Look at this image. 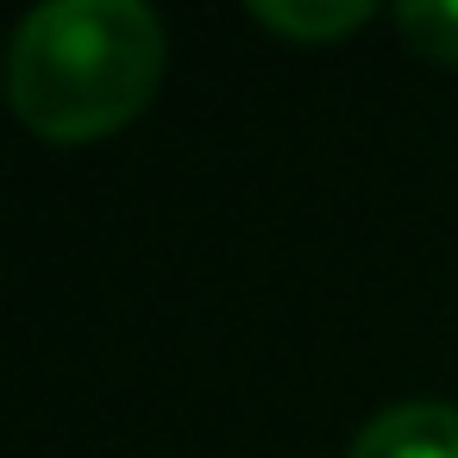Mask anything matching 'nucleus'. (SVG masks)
<instances>
[{"mask_svg": "<svg viewBox=\"0 0 458 458\" xmlns=\"http://www.w3.org/2000/svg\"><path fill=\"white\" fill-rule=\"evenodd\" d=\"M164 82V20L145 0H51L7 45V101L51 139L82 145L132 126Z\"/></svg>", "mask_w": 458, "mask_h": 458, "instance_id": "1", "label": "nucleus"}, {"mask_svg": "<svg viewBox=\"0 0 458 458\" xmlns=\"http://www.w3.org/2000/svg\"><path fill=\"white\" fill-rule=\"evenodd\" d=\"M345 458H458V408L433 395L395 402L352 439Z\"/></svg>", "mask_w": 458, "mask_h": 458, "instance_id": "2", "label": "nucleus"}, {"mask_svg": "<svg viewBox=\"0 0 458 458\" xmlns=\"http://www.w3.org/2000/svg\"><path fill=\"white\" fill-rule=\"evenodd\" d=\"M251 20L295 38V45H333L377 20L370 0H251Z\"/></svg>", "mask_w": 458, "mask_h": 458, "instance_id": "3", "label": "nucleus"}, {"mask_svg": "<svg viewBox=\"0 0 458 458\" xmlns=\"http://www.w3.org/2000/svg\"><path fill=\"white\" fill-rule=\"evenodd\" d=\"M402 38L433 57V64H458V0H402L395 7Z\"/></svg>", "mask_w": 458, "mask_h": 458, "instance_id": "4", "label": "nucleus"}]
</instances>
